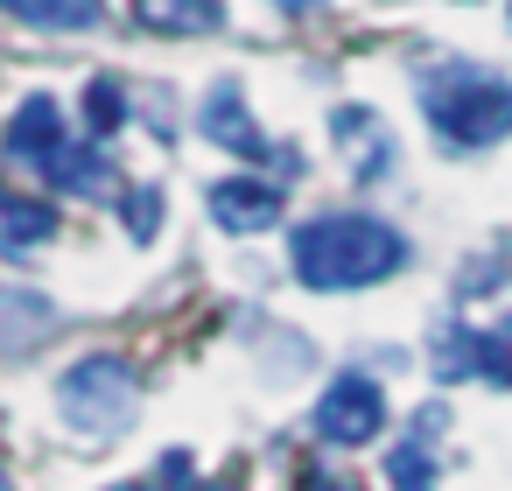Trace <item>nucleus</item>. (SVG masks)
Listing matches in <instances>:
<instances>
[{"instance_id": "nucleus-1", "label": "nucleus", "mask_w": 512, "mask_h": 491, "mask_svg": "<svg viewBox=\"0 0 512 491\" xmlns=\"http://www.w3.org/2000/svg\"><path fill=\"white\" fill-rule=\"evenodd\" d=\"M288 267L316 295H351V288L393 281L407 267V239H400V225H386L372 211H316L309 225L288 232Z\"/></svg>"}, {"instance_id": "nucleus-2", "label": "nucleus", "mask_w": 512, "mask_h": 491, "mask_svg": "<svg viewBox=\"0 0 512 491\" xmlns=\"http://www.w3.org/2000/svg\"><path fill=\"white\" fill-rule=\"evenodd\" d=\"M421 113L435 127V141H449V148H498L512 134V85L484 64L449 57L421 78Z\"/></svg>"}, {"instance_id": "nucleus-3", "label": "nucleus", "mask_w": 512, "mask_h": 491, "mask_svg": "<svg viewBox=\"0 0 512 491\" xmlns=\"http://www.w3.org/2000/svg\"><path fill=\"white\" fill-rule=\"evenodd\" d=\"M57 414H64L78 435L113 442V435L141 414V372H134L120 351H92V358H78V365L57 379Z\"/></svg>"}, {"instance_id": "nucleus-4", "label": "nucleus", "mask_w": 512, "mask_h": 491, "mask_svg": "<svg viewBox=\"0 0 512 491\" xmlns=\"http://www.w3.org/2000/svg\"><path fill=\"white\" fill-rule=\"evenodd\" d=\"M386 428V386L372 372H337L316 400V435L337 442V449H358Z\"/></svg>"}, {"instance_id": "nucleus-5", "label": "nucleus", "mask_w": 512, "mask_h": 491, "mask_svg": "<svg viewBox=\"0 0 512 491\" xmlns=\"http://www.w3.org/2000/svg\"><path fill=\"white\" fill-rule=\"evenodd\" d=\"M197 127H204V141L211 148H225V155H239V162H295L288 148H274L267 134H260V120L246 113V92H239V78H218L211 92H204V113H197ZM288 176H302V169H288Z\"/></svg>"}, {"instance_id": "nucleus-6", "label": "nucleus", "mask_w": 512, "mask_h": 491, "mask_svg": "<svg viewBox=\"0 0 512 491\" xmlns=\"http://www.w3.org/2000/svg\"><path fill=\"white\" fill-rule=\"evenodd\" d=\"M435 379H491V386H512V316L491 323V330H442V351H435Z\"/></svg>"}, {"instance_id": "nucleus-7", "label": "nucleus", "mask_w": 512, "mask_h": 491, "mask_svg": "<svg viewBox=\"0 0 512 491\" xmlns=\"http://www.w3.org/2000/svg\"><path fill=\"white\" fill-rule=\"evenodd\" d=\"M64 148H71V134H64V106H57L50 92L22 99V113L8 120V134H0V155L22 162V169H36V176H50V162H57Z\"/></svg>"}, {"instance_id": "nucleus-8", "label": "nucleus", "mask_w": 512, "mask_h": 491, "mask_svg": "<svg viewBox=\"0 0 512 491\" xmlns=\"http://www.w3.org/2000/svg\"><path fill=\"white\" fill-rule=\"evenodd\" d=\"M204 204H211V225H225L232 239L281 225V183H267V176H225V183H211Z\"/></svg>"}, {"instance_id": "nucleus-9", "label": "nucleus", "mask_w": 512, "mask_h": 491, "mask_svg": "<svg viewBox=\"0 0 512 491\" xmlns=\"http://www.w3.org/2000/svg\"><path fill=\"white\" fill-rule=\"evenodd\" d=\"M330 134H337V148L351 155V176H358V183H379V176L393 169V141H386V127H379L365 106H337Z\"/></svg>"}, {"instance_id": "nucleus-10", "label": "nucleus", "mask_w": 512, "mask_h": 491, "mask_svg": "<svg viewBox=\"0 0 512 491\" xmlns=\"http://www.w3.org/2000/svg\"><path fill=\"white\" fill-rule=\"evenodd\" d=\"M50 239H57V211H50L43 197H29V190H8V183H0V253L22 260V253H36V246H50Z\"/></svg>"}, {"instance_id": "nucleus-11", "label": "nucleus", "mask_w": 512, "mask_h": 491, "mask_svg": "<svg viewBox=\"0 0 512 491\" xmlns=\"http://www.w3.org/2000/svg\"><path fill=\"white\" fill-rule=\"evenodd\" d=\"M0 15L22 29H43V36H78V29L106 22V0H0Z\"/></svg>"}, {"instance_id": "nucleus-12", "label": "nucleus", "mask_w": 512, "mask_h": 491, "mask_svg": "<svg viewBox=\"0 0 512 491\" xmlns=\"http://www.w3.org/2000/svg\"><path fill=\"white\" fill-rule=\"evenodd\" d=\"M134 22L155 36H211L225 29V0H134Z\"/></svg>"}, {"instance_id": "nucleus-13", "label": "nucleus", "mask_w": 512, "mask_h": 491, "mask_svg": "<svg viewBox=\"0 0 512 491\" xmlns=\"http://www.w3.org/2000/svg\"><path fill=\"white\" fill-rule=\"evenodd\" d=\"M428 428H442V407H421V421H414V435L386 456V477H393V491H435V449H428Z\"/></svg>"}, {"instance_id": "nucleus-14", "label": "nucleus", "mask_w": 512, "mask_h": 491, "mask_svg": "<svg viewBox=\"0 0 512 491\" xmlns=\"http://www.w3.org/2000/svg\"><path fill=\"white\" fill-rule=\"evenodd\" d=\"M120 162L106 155V148H64L57 162H50V183L57 190H71V197H106L120 176H113Z\"/></svg>"}, {"instance_id": "nucleus-15", "label": "nucleus", "mask_w": 512, "mask_h": 491, "mask_svg": "<svg viewBox=\"0 0 512 491\" xmlns=\"http://www.w3.org/2000/svg\"><path fill=\"white\" fill-rule=\"evenodd\" d=\"M43 323H50V302H43V295L0 288V344H29V337H36Z\"/></svg>"}, {"instance_id": "nucleus-16", "label": "nucleus", "mask_w": 512, "mask_h": 491, "mask_svg": "<svg viewBox=\"0 0 512 491\" xmlns=\"http://www.w3.org/2000/svg\"><path fill=\"white\" fill-rule=\"evenodd\" d=\"M85 127H92V141H106V134L127 127V92H120V78H92V85H85Z\"/></svg>"}, {"instance_id": "nucleus-17", "label": "nucleus", "mask_w": 512, "mask_h": 491, "mask_svg": "<svg viewBox=\"0 0 512 491\" xmlns=\"http://www.w3.org/2000/svg\"><path fill=\"white\" fill-rule=\"evenodd\" d=\"M120 218H127V232L148 246V239L162 232V190H155V183H134V190L120 197Z\"/></svg>"}, {"instance_id": "nucleus-18", "label": "nucleus", "mask_w": 512, "mask_h": 491, "mask_svg": "<svg viewBox=\"0 0 512 491\" xmlns=\"http://www.w3.org/2000/svg\"><path fill=\"white\" fill-rule=\"evenodd\" d=\"M162 477H169V491H239V484H225V477H218V484H211V477L197 484V477H190V456H183V449H176V456L162 463Z\"/></svg>"}, {"instance_id": "nucleus-19", "label": "nucleus", "mask_w": 512, "mask_h": 491, "mask_svg": "<svg viewBox=\"0 0 512 491\" xmlns=\"http://www.w3.org/2000/svg\"><path fill=\"white\" fill-rule=\"evenodd\" d=\"M281 15H316V8H330V0H274Z\"/></svg>"}, {"instance_id": "nucleus-20", "label": "nucleus", "mask_w": 512, "mask_h": 491, "mask_svg": "<svg viewBox=\"0 0 512 491\" xmlns=\"http://www.w3.org/2000/svg\"><path fill=\"white\" fill-rule=\"evenodd\" d=\"M309 491H358V484H344V477H309Z\"/></svg>"}, {"instance_id": "nucleus-21", "label": "nucleus", "mask_w": 512, "mask_h": 491, "mask_svg": "<svg viewBox=\"0 0 512 491\" xmlns=\"http://www.w3.org/2000/svg\"><path fill=\"white\" fill-rule=\"evenodd\" d=\"M113 491H155V484H113Z\"/></svg>"}, {"instance_id": "nucleus-22", "label": "nucleus", "mask_w": 512, "mask_h": 491, "mask_svg": "<svg viewBox=\"0 0 512 491\" xmlns=\"http://www.w3.org/2000/svg\"><path fill=\"white\" fill-rule=\"evenodd\" d=\"M0 491H8V470H0Z\"/></svg>"}]
</instances>
